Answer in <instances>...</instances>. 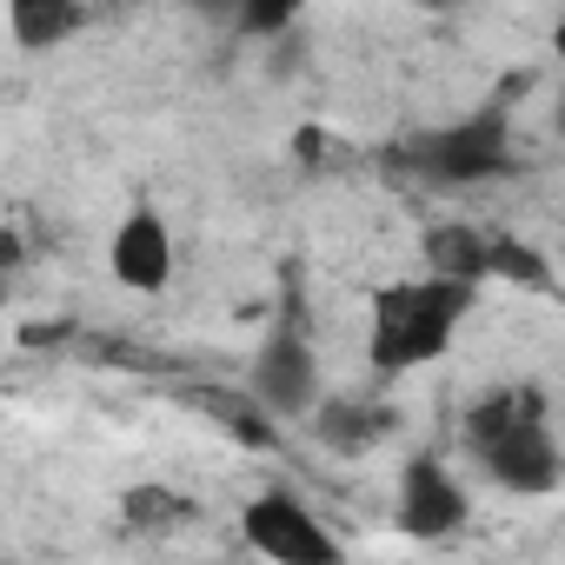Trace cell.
<instances>
[{
  "instance_id": "10",
  "label": "cell",
  "mask_w": 565,
  "mask_h": 565,
  "mask_svg": "<svg viewBox=\"0 0 565 565\" xmlns=\"http://www.w3.org/2000/svg\"><path fill=\"white\" fill-rule=\"evenodd\" d=\"M127 519L134 525H167V519H186V499H173L167 486H134L127 492Z\"/></svg>"
},
{
  "instance_id": "8",
  "label": "cell",
  "mask_w": 565,
  "mask_h": 565,
  "mask_svg": "<svg viewBox=\"0 0 565 565\" xmlns=\"http://www.w3.org/2000/svg\"><path fill=\"white\" fill-rule=\"evenodd\" d=\"M81 8L74 0H8V28H14V41L21 47H54V41H67V34H81Z\"/></svg>"
},
{
  "instance_id": "7",
  "label": "cell",
  "mask_w": 565,
  "mask_h": 565,
  "mask_svg": "<svg viewBox=\"0 0 565 565\" xmlns=\"http://www.w3.org/2000/svg\"><path fill=\"white\" fill-rule=\"evenodd\" d=\"M459 525H466L459 479L446 466H433V459H413L399 472V532H413V539H452Z\"/></svg>"
},
{
  "instance_id": "4",
  "label": "cell",
  "mask_w": 565,
  "mask_h": 565,
  "mask_svg": "<svg viewBox=\"0 0 565 565\" xmlns=\"http://www.w3.org/2000/svg\"><path fill=\"white\" fill-rule=\"evenodd\" d=\"M239 532L259 558L273 565H340V539L294 499V492H259L246 512H239Z\"/></svg>"
},
{
  "instance_id": "3",
  "label": "cell",
  "mask_w": 565,
  "mask_h": 565,
  "mask_svg": "<svg viewBox=\"0 0 565 565\" xmlns=\"http://www.w3.org/2000/svg\"><path fill=\"white\" fill-rule=\"evenodd\" d=\"M406 167L439 180V186H479V180H499L512 167V120L505 107H479L452 127H433L406 147Z\"/></svg>"
},
{
  "instance_id": "11",
  "label": "cell",
  "mask_w": 565,
  "mask_h": 565,
  "mask_svg": "<svg viewBox=\"0 0 565 565\" xmlns=\"http://www.w3.org/2000/svg\"><path fill=\"white\" fill-rule=\"evenodd\" d=\"M552 54H558V107H565V21L552 28Z\"/></svg>"
},
{
  "instance_id": "2",
  "label": "cell",
  "mask_w": 565,
  "mask_h": 565,
  "mask_svg": "<svg viewBox=\"0 0 565 565\" xmlns=\"http://www.w3.org/2000/svg\"><path fill=\"white\" fill-rule=\"evenodd\" d=\"M466 446L486 466V479H499L505 492H552L558 486V439H552L539 386L486 393L466 413Z\"/></svg>"
},
{
  "instance_id": "1",
  "label": "cell",
  "mask_w": 565,
  "mask_h": 565,
  "mask_svg": "<svg viewBox=\"0 0 565 565\" xmlns=\"http://www.w3.org/2000/svg\"><path fill=\"white\" fill-rule=\"evenodd\" d=\"M466 307H472V287H466V279H446V273H413V279L380 287L373 294V333H366L373 373L399 380V373L439 360L452 347Z\"/></svg>"
},
{
  "instance_id": "6",
  "label": "cell",
  "mask_w": 565,
  "mask_h": 565,
  "mask_svg": "<svg viewBox=\"0 0 565 565\" xmlns=\"http://www.w3.org/2000/svg\"><path fill=\"white\" fill-rule=\"evenodd\" d=\"M107 259H114V279H120V287L160 294L167 279H173V233H167V220H160L153 206H134V213L114 226Z\"/></svg>"
},
{
  "instance_id": "9",
  "label": "cell",
  "mask_w": 565,
  "mask_h": 565,
  "mask_svg": "<svg viewBox=\"0 0 565 565\" xmlns=\"http://www.w3.org/2000/svg\"><path fill=\"white\" fill-rule=\"evenodd\" d=\"M327 446H340V452H353V446H366V439H380V413H366V406H320V426H313Z\"/></svg>"
},
{
  "instance_id": "5",
  "label": "cell",
  "mask_w": 565,
  "mask_h": 565,
  "mask_svg": "<svg viewBox=\"0 0 565 565\" xmlns=\"http://www.w3.org/2000/svg\"><path fill=\"white\" fill-rule=\"evenodd\" d=\"M253 399L273 413V419H307L313 399H320V360L307 347L300 327H279L259 360H253Z\"/></svg>"
}]
</instances>
